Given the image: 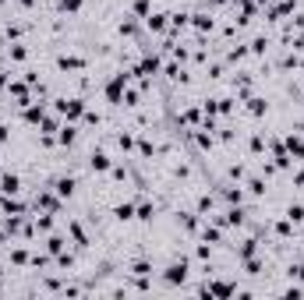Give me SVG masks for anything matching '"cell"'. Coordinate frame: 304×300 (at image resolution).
Segmentation results:
<instances>
[{
	"mask_svg": "<svg viewBox=\"0 0 304 300\" xmlns=\"http://www.w3.org/2000/svg\"><path fill=\"white\" fill-rule=\"evenodd\" d=\"M184 275H188V265H184V262H180V265H170L167 283H184Z\"/></svg>",
	"mask_w": 304,
	"mask_h": 300,
	"instance_id": "obj_1",
	"label": "cell"
}]
</instances>
